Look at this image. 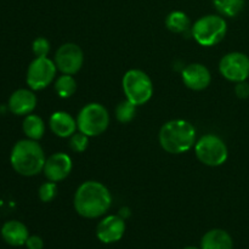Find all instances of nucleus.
<instances>
[{
	"label": "nucleus",
	"mask_w": 249,
	"mask_h": 249,
	"mask_svg": "<svg viewBox=\"0 0 249 249\" xmlns=\"http://www.w3.org/2000/svg\"><path fill=\"white\" fill-rule=\"evenodd\" d=\"M219 71L230 82H245L249 77V57L246 53L237 51L226 53L219 63Z\"/></svg>",
	"instance_id": "1a4fd4ad"
},
{
	"label": "nucleus",
	"mask_w": 249,
	"mask_h": 249,
	"mask_svg": "<svg viewBox=\"0 0 249 249\" xmlns=\"http://www.w3.org/2000/svg\"><path fill=\"white\" fill-rule=\"evenodd\" d=\"M56 67L63 74H75L80 71L84 63L83 50L73 43H66L57 49L53 58Z\"/></svg>",
	"instance_id": "9d476101"
},
{
	"label": "nucleus",
	"mask_w": 249,
	"mask_h": 249,
	"mask_svg": "<svg viewBox=\"0 0 249 249\" xmlns=\"http://www.w3.org/2000/svg\"><path fill=\"white\" fill-rule=\"evenodd\" d=\"M1 237L7 245L19 247V246L26 245L28 240V229L18 220L6 221L1 228Z\"/></svg>",
	"instance_id": "dca6fc26"
},
{
	"label": "nucleus",
	"mask_w": 249,
	"mask_h": 249,
	"mask_svg": "<svg viewBox=\"0 0 249 249\" xmlns=\"http://www.w3.org/2000/svg\"><path fill=\"white\" fill-rule=\"evenodd\" d=\"M89 145V136L83 134L82 131L79 133H74L70 139V147L73 152L82 153L84 152Z\"/></svg>",
	"instance_id": "b1692460"
},
{
	"label": "nucleus",
	"mask_w": 249,
	"mask_h": 249,
	"mask_svg": "<svg viewBox=\"0 0 249 249\" xmlns=\"http://www.w3.org/2000/svg\"><path fill=\"white\" fill-rule=\"evenodd\" d=\"M233 241L226 231L214 229L202 237L201 249H232Z\"/></svg>",
	"instance_id": "f3484780"
},
{
	"label": "nucleus",
	"mask_w": 249,
	"mask_h": 249,
	"mask_svg": "<svg viewBox=\"0 0 249 249\" xmlns=\"http://www.w3.org/2000/svg\"><path fill=\"white\" fill-rule=\"evenodd\" d=\"M182 82L189 89L201 91L207 89L212 82V75L208 68L201 63H191L182 70Z\"/></svg>",
	"instance_id": "ddd939ff"
},
{
	"label": "nucleus",
	"mask_w": 249,
	"mask_h": 249,
	"mask_svg": "<svg viewBox=\"0 0 249 249\" xmlns=\"http://www.w3.org/2000/svg\"><path fill=\"white\" fill-rule=\"evenodd\" d=\"M195 152L201 163L208 167H219L226 162L229 156L225 142L219 136L207 134L197 141Z\"/></svg>",
	"instance_id": "0eeeda50"
},
{
	"label": "nucleus",
	"mask_w": 249,
	"mask_h": 249,
	"mask_svg": "<svg viewBox=\"0 0 249 249\" xmlns=\"http://www.w3.org/2000/svg\"><path fill=\"white\" fill-rule=\"evenodd\" d=\"M215 9L226 17H235L245 7L246 0H213Z\"/></svg>",
	"instance_id": "aec40b11"
},
{
	"label": "nucleus",
	"mask_w": 249,
	"mask_h": 249,
	"mask_svg": "<svg viewBox=\"0 0 249 249\" xmlns=\"http://www.w3.org/2000/svg\"><path fill=\"white\" fill-rule=\"evenodd\" d=\"M108 111L106 107L96 102L85 105L77 117L78 129L89 138L104 134L108 128Z\"/></svg>",
	"instance_id": "423d86ee"
},
{
	"label": "nucleus",
	"mask_w": 249,
	"mask_h": 249,
	"mask_svg": "<svg viewBox=\"0 0 249 249\" xmlns=\"http://www.w3.org/2000/svg\"><path fill=\"white\" fill-rule=\"evenodd\" d=\"M32 50H33V53L36 55V57H48V53L50 51V43H49V40L46 38L38 36L33 41Z\"/></svg>",
	"instance_id": "393cba45"
},
{
	"label": "nucleus",
	"mask_w": 249,
	"mask_h": 249,
	"mask_svg": "<svg viewBox=\"0 0 249 249\" xmlns=\"http://www.w3.org/2000/svg\"><path fill=\"white\" fill-rule=\"evenodd\" d=\"M55 62L48 57H36L27 70V84L32 90H43L51 84L56 75Z\"/></svg>",
	"instance_id": "6e6552de"
},
{
	"label": "nucleus",
	"mask_w": 249,
	"mask_h": 249,
	"mask_svg": "<svg viewBox=\"0 0 249 249\" xmlns=\"http://www.w3.org/2000/svg\"><path fill=\"white\" fill-rule=\"evenodd\" d=\"M74 209L80 216L95 219L104 215L109 209L112 197L108 189L99 181H85L74 195Z\"/></svg>",
	"instance_id": "f257e3e1"
},
{
	"label": "nucleus",
	"mask_w": 249,
	"mask_h": 249,
	"mask_svg": "<svg viewBox=\"0 0 249 249\" xmlns=\"http://www.w3.org/2000/svg\"><path fill=\"white\" fill-rule=\"evenodd\" d=\"M9 109L16 116H28L36 106V96L32 90L18 89L9 99Z\"/></svg>",
	"instance_id": "4468645a"
},
{
	"label": "nucleus",
	"mask_w": 249,
	"mask_h": 249,
	"mask_svg": "<svg viewBox=\"0 0 249 249\" xmlns=\"http://www.w3.org/2000/svg\"><path fill=\"white\" fill-rule=\"evenodd\" d=\"M184 249H198V248H196V247H186V248H184Z\"/></svg>",
	"instance_id": "cd10ccee"
},
{
	"label": "nucleus",
	"mask_w": 249,
	"mask_h": 249,
	"mask_svg": "<svg viewBox=\"0 0 249 249\" xmlns=\"http://www.w3.org/2000/svg\"><path fill=\"white\" fill-rule=\"evenodd\" d=\"M125 232V221L121 215H108L102 219L96 229V236L102 243L118 242Z\"/></svg>",
	"instance_id": "f8f14e48"
},
{
	"label": "nucleus",
	"mask_w": 249,
	"mask_h": 249,
	"mask_svg": "<svg viewBox=\"0 0 249 249\" xmlns=\"http://www.w3.org/2000/svg\"><path fill=\"white\" fill-rule=\"evenodd\" d=\"M49 126L58 138H71L78 128L77 121L70 113L63 111H57L51 114Z\"/></svg>",
	"instance_id": "2eb2a0df"
},
{
	"label": "nucleus",
	"mask_w": 249,
	"mask_h": 249,
	"mask_svg": "<svg viewBox=\"0 0 249 249\" xmlns=\"http://www.w3.org/2000/svg\"><path fill=\"white\" fill-rule=\"evenodd\" d=\"M228 24L221 16L207 15L195 22L192 36L202 46H214L220 43L226 36Z\"/></svg>",
	"instance_id": "20e7f679"
},
{
	"label": "nucleus",
	"mask_w": 249,
	"mask_h": 249,
	"mask_svg": "<svg viewBox=\"0 0 249 249\" xmlns=\"http://www.w3.org/2000/svg\"><path fill=\"white\" fill-rule=\"evenodd\" d=\"M22 129H23V133L26 134L27 138L31 139V140L38 141L45 134V123L36 114H28L24 118Z\"/></svg>",
	"instance_id": "a211bd4d"
},
{
	"label": "nucleus",
	"mask_w": 249,
	"mask_h": 249,
	"mask_svg": "<svg viewBox=\"0 0 249 249\" xmlns=\"http://www.w3.org/2000/svg\"><path fill=\"white\" fill-rule=\"evenodd\" d=\"M122 85L126 100L133 102L135 106L145 105L153 95L152 80L147 73L141 70H129L124 74Z\"/></svg>",
	"instance_id": "39448f33"
},
{
	"label": "nucleus",
	"mask_w": 249,
	"mask_h": 249,
	"mask_svg": "<svg viewBox=\"0 0 249 249\" xmlns=\"http://www.w3.org/2000/svg\"><path fill=\"white\" fill-rule=\"evenodd\" d=\"M235 94L238 99H248L249 97V84L247 82H240L236 83L235 87Z\"/></svg>",
	"instance_id": "a878e982"
},
{
	"label": "nucleus",
	"mask_w": 249,
	"mask_h": 249,
	"mask_svg": "<svg viewBox=\"0 0 249 249\" xmlns=\"http://www.w3.org/2000/svg\"><path fill=\"white\" fill-rule=\"evenodd\" d=\"M73 163L70 156L67 153L57 152L51 155L45 160L43 172L49 181L58 182L61 180H65L70 175Z\"/></svg>",
	"instance_id": "9b49d317"
},
{
	"label": "nucleus",
	"mask_w": 249,
	"mask_h": 249,
	"mask_svg": "<svg viewBox=\"0 0 249 249\" xmlns=\"http://www.w3.org/2000/svg\"><path fill=\"white\" fill-rule=\"evenodd\" d=\"M136 114V106L129 100H124L116 107V117L118 122L125 124L134 119Z\"/></svg>",
	"instance_id": "4be33fe9"
},
{
	"label": "nucleus",
	"mask_w": 249,
	"mask_h": 249,
	"mask_svg": "<svg viewBox=\"0 0 249 249\" xmlns=\"http://www.w3.org/2000/svg\"><path fill=\"white\" fill-rule=\"evenodd\" d=\"M160 147L172 155H180L191 150L196 141V129L184 119L169 121L160 130Z\"/></svg>",
	"instance_id": "f03ea898"
},
{
	"label": "nucleus",
	"mask_w": 249,
	"mask_h": 249,
	"mask_svg": "<svg viewBox=\"0 0 249 249\" xmlns=\"http://www.w3.org/2000/svg\"><path fill=\"white\" fill-rule=\"evenodd\" d=\"M55 90L62 99H68L77 91V82L71 74H62L55 82Z\"/></svg>",
	"instance_id": "412c9836"
},
{
	"label": "nucleus",
	"mask_w": 249,
	"mask_h": 249,
	"mask_svg": "<svg viewBox=\"0 0 249 249\" xmlns=\"http://www.w3.org/2000/svg\"><path fill=\"white\" fill-rule=\"evenodd\" d=\"M45 155L36 141L26 139L15 143L10 156V162L16 173L23 177H34L43 172Z\"/></svg>",
	"instance_id": "7ed1b4c3"
},
{
	"label": "nucleus",
	"mask_w": 249,
	"mask_h": 249,
	"mask_svg": "<svg viewBox=\"0 0 249 249\" xmlns=\"http://www.w3.org/2000/svg\"><path fill=\"white\" fill-rule=\"evenodd\" d=\"M26 247L28 249H43L44 242L39 236H29L26 242Z\"/></svg>",
	"instance_id": "bb28decb"
},
{
	"label": "nucleus",
	"mask_w": 249,
	"mask_h": 249,
	"mask_svg": "<svg viewBox=\"0 0 249 249\" xmlns=\"http://www.w3.org/2000/svg\"><path fill=\"white\" fill-rule=\"evenodd\" d=\"M38 195L41 202L49 203V202L53 201L55 197L57 196V185L53 181L44 182V184L40 185V187H39Z\"/></svg>",
	"instance_id": "5701e85b"
},
{
	"label": "nucleus",
	"mask_w": 249,
	"mask_h": 249,
	"mask_svg": "<svg viewBox=\"0 0 249 249\" xmlns=\"http://www.w3.org/2000/svg\"><path fill=\"white\" fill-rule=\"evenodd\" d=\"M165 26L173 33H184L190 27V18L185 12L173 11L165 18Z\"/></svg>",
	"instance_id": "6ab92c4d"
}]
</instances>
